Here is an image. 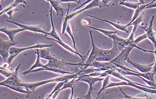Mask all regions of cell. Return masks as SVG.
<instances>
[{
	"label": "cell",
	"instance_id": "8",
	"mask_svg": "<svg viewBox=\"0 0 156 99\" xmlns=\"http://www.w3.org/2000/svg\"><path fill=\"white\" fill-rule=\"evenodd\" d=\"M89 32L90 33V36H91L92 49L89 57L86 61V63L85 64H83V66H84V68L83 70L86 69L88 67H89L92 63L95 62L97 58L100 55V53H101V48L97 47L94 43L92 31L90 30L89 31Z\"/></svg>",
	"mask_w": 156,
	"mask_h": 99
},
{
	"label": "cell",
	"instance_id": "7",
	"mask_svg": "<svg viewBox=\"0 0 156 99\" xmlns=\"http://www.w3.org/2000/svg\"><path fill=\"white\" fill-rule=\"evenodd\" d=\"M21 64L20 63L15 70V73L14 75L7 78L6 80L1 82L0 85L6 87L7 86H12L15 87H27L25 84V83L21 80L19 76V69Z\"/></svg>",
	"mask_w": 156,
	"mask_h": 99
},
{
	"label": "cell",
	"instance_id": "40",
	"mask_svg": "<svg viewBox=\"0 0 156 99\" xmlns=\"http://www.w3.org/2000/svg\"><path fill=\"white\" fill-rule=\"evenodd\" d=\"M59 2H76L78 4H79L80 2H81V1H75V0H73V1H71V0H62V1H58Z\"/></svg>",
	"mask_w": 156,
	"mask_h": 99
},
{
	"label": "cell",
	"instance_id": "41",
	"mask_svg": "<svg viewBox=\"0 0 156 99\" xmlns=\"http://www.w3.org/2000/svg\"><path fill=\"white\" fill-rule=\"evenodd\" d=\"M10 64H9V63L8 62H5L3 63V65H2L1 66V67L2 68H4V69H8V68H9V67L10 66Z\"/></svg>",
	"mask_w": 156,
	"mask_h": 99
},
{
	"label": "cell",
	"instance_id": "2",
	"mask_svg": "<svg viewBox=\"0 0 156 99\" xmlns=\"http://www.w3.org/2000/svg\"><path fill=\"white\" fill-rule=\"evenodd\" d=\"M79 73L77 74H69V75H64V76H60L54 78L50 79L47 80H42L41 82H35V83H25L26 86L27 87V89L31 91L32 92H34L36 88H38L39 87L46 84L49 83H54V82H64V81H68L73 79L77 78L79 76Z\"/></svg>",
	"mask_w": 156,
	"mask_h": 99
},
{
	"label": "cell",
	"instance_id": "42",
	"mask_svg": "<svg viewBox=\"0 0 156 99\" xmlns=\"http://www.w3.org/2000/svg\"><path fill=\"white\" fill-rule=\"evenodd\" d=\"M72 91L69 99H74V87L71 88Z\"/></svg>",
	"mask_w": 156,
	"mask_h": 99
},
{
	"label": "cell",
	"instance_id": "35",
	"mask_svg": "<svg viewBox=\"0 0 156 99\" xmlns=\"http://www.w3.org/2000/svg\"><path fill=\"white\" fill-rule=\"evenodd\" d=\"M93 86H89V88L87 94L83 95V98L84 99H92V93L93 91Z\"/></svg>",
	"mask_w": 156,
	"mask_h": 99
},
{
	"label": "cell",
	"instance_id": "26",
	"mask_svg": "<svg viewBox=\"0 0 156 99\" xmlns=\"http://www.w3.org/2000/svg\"><path fill=\"white\" fill-rule=\"evenodd\" d=\"M144 3V1L143 0H140L139 2H128L126 1H121L119 2V4L136 10L139 8L140 5H142Z\"/></svg>",
	"mask_w": 156,
	"mask_h": 99
},
{
	"label": "cell",
	"instance_id": "22",
	"mask_svg": "<svg viewBox=\"0 0 156 99\" xmlns=\"http://www.w3.org/2000/svg\"><path fill=\"white\" fill-rule=\"evenodd\" d=\"M50 20H51V26H52V30L51 31L48 33V36L51 37L53 39L58 41H62V39L60 37V35H58L55 28L54 26V22H53V17H52V7L51 6V9L50 11Z\"/></svg>",
	"mask_w": 156,
	"mask_h": 99
},
{
	"label": "cell",
	"instance_id": "32",
	"mask_svg": "<svg viewBox=\"0 0 156 99\" xmlns=\"http://www.w3.org/2000/svg\"><path fill=\"white\" fill-rule=\"evenodd\" d=\"M66 31L67 33V34H69L70 35V37L72 40L73 42V47H74V49L76 50L77 52H78V50H77V48L76 47V43H75V40H74V36H73V33L72 31L70 25V24L68 23V25H67V28L66 29Z\"/></svg>",
	"mask_w": 156,
	"mask_h": 99
},
{
	"label": "cell",
	"instance_id": "14",
	"mask_svg": "<svg viewBox=\"0 0 156 99\" xmlns=\"http://www.w3.org/2000/svg\"><path fill=\"white\" fill-rule=\"evenodd\" d=\"M89 67H93L101 69L102 71H107L110 69H115L116 66L111 62H103L95 61L90 65Z\"/></svg>",
	"mask_w": 156,
	"mask_h": 99
},
{
	"label": "cell",
	"instance_id": "19",
	"mask_svg": "<svg viewBox=\"0 0 156 99\" xmlns=\"http://www.w3.org/2000/svg\"><path fill=\"white\" fill-rule=\"evenodd\" d=\"M78 77L79 78L80 81L87 83L89 86H93L97 82H100L104 80L103 78H100L99 77H93L89 76L87 75L79 76Z\"/></svg>",
	"mask_w": 156,
	"mask_h": 99
},
{
	"label": "cell",
	"instance_id": "13",
	"mask_svg": "<svg viewBox=\"0 0 156 99\" xmlns=\"http://www.w3.org/2000/svg\"><path fill=\"white\" fill-rule=\"evenodd\" d=\"M23 31H25V30L22 29V28L12 29L9 28L8 27H4L0 29V31L7 34L10 40L13 42L15 41L14 38H15L16 34H17Z\"/></svg>",
	"mask_w": 156,
	"mask_h": 99
},
{
	"label": "cell",
	"instance_id": "6",
	"mask_svg": "<svg viewBox=\"0 0 156 99\" xmlns=\"http://www.w3.org/2000/svg\"><path fill=\"white\" fill-rule=\"evenodd\" d=\"M134 48L142 50L144 52H145V49L140 48L137 46H136L134 45L129 46L126 47L124 48L120 52L119 55L116 57L115 59L111 61V62L113 64L116 63V64L125 66V64L128 63V62L130 60L129 57V54Z\"/></svg>",
	"mask_w": 156,
	"mask_h": 99
},
{
	"label": "cell",
	"instance_id": "16",
	"mask_svg": "<svg viewBox=\"0 0 156 99\" xmlns=\"http://www.w3.org/2000/svg\"><path fill=\"white\" fill-rule=\"evenodd\" d=\"M154 20V16H151V19L149 25L147 29L145 30L146 34L148 38L153 43L154 46H156V33L153 30V23Z\"/></svg>",
	"mask_w": 156,
	"mask_h": 99
},
{
	"label": "cell",
	"instance_id": "27",
	"mask_svg": "<svg viewBox=\"0 0 156 99\" xmlns=\"http://www.w3.org/2000/svg\"><path fill=\"white\" fill-rule=\"evenodd\" d=\"M50 71L53 72L55 73H61L62 74H72L70 72H69L66 71L64 70L61 69H56V68H48V69H44V68H41V69H37L33 70L29 72L28 74L31 73H33V72H35L40 71Z\"/></svg>",
	"mask_w": 156,
	"mask_h": 99
},
{
	"label": "cell",
	"instance_id": "38",
	"mask_svg": "<svg viewBox=\"0 0 156 99\" xmlns=\"http://www.w3.org/2000/svg\"><path fill=\"white\" fill-rule=\"evenodd\" d=\"M89 21H91L90 19H88V18H84L82 20V23L84 26H87L90 24L91 22H89Z\"/></svg>",
	"mask_w": 156,
	"mask_h": 99
},
{
	"label": "cell",
	"instance_id": "29",
	"mask_svg": "<svg viewBox=\"0 0 156 99\" xmlns=\"http://www.w3.org/2000/svg\"><path fill=\"white\" fill-rule=\"evenodd\" d=\"M86 27H87L90 29H94V30H96L100 32L101 33L105 35H106L107 37H109L110 35H112V34H116L118 33V31H112L109 30H103V29H98V28H94L93 27L89 26H85Z\"/></svg>",
	"mask_w": 156,
	"mask_h": 99
},
{
	"label": "cell",
	"instance_id": "10",
	"mask_svg": "<svg viewBox=\"0 0 156 99\" xmlns=\"http://www.w3.org/2000/svg\"><path fill=\"white\" fill-rule=\"evenodd\" d=\"M7 22L14 24L19 27L20 28L24 29L25 30H29L30 31L34 32V33H39L43 34L45 35H48V32L46 31L43 30V27L41 25H27L23 24L20 23H17V22H12V21L6 20Z\"/></svg>",
	"mask_w": 156,
	"mask_h": 99
},
{
	"label": "cell",
	"instance_id": "25",
	"mask_svg": "<svg viewBox=\"0 0 156 99\" xmlns=\"http://www.w3.org/2000/svg\"><path fill=\"white\" fill-rule=\"evenodd\" d=\"M21 3H24L25 4H27L26 2L24 0H15L14 2L12 4L9 5V6L6 7V8L3 9L1 11V13H0V15L2 16V15H3V14H5V13H7V12H9L10 10L15 9V8L18 5H19V4H21Z\"/></svg>",
	"mask_w": 156,
	"mask_h": 99
},
{
	"label": "cell",
	"instance_id": "24",
	"mask_svg": "<svg viewBox=\"0 0 156 99\" xmlns=\"http://www.w3.org/2000/svg\"><path fill=\"white\" fill-rule=\"evenodd\" d=\"M151 2H150V3H148V4H145V5L142 4V5H140L139 8L136 9L134 13L133 16V18H132V20L130 21V23L127 25V26L128 27L131 24H132L133 22H134L138 18H139V16H140L141 13H142V11H143L144 9L146 7L149 6L151 3Z\"/></svg>",
	"mask_w": 156,
	"mask_h": 99
},
{
	"label": "cell",
	"instance_id": "31",
	"mask_svg": "<svg viewBox=\"0 0 156 99\" xmlns=\"http://www.w3.org/2000/svg\"><path fill=\"white\" fill-rule=\"evenodd\" d=\"M0 72H1V74L7 77V78L14 75L15 73V70L14 71H11L8 69H4L2 67L0 68Z\"/></svg>",
	"mask_w": 156,
	"mask_h": 99
},
{
	"label": "cell",
	"instance_id": "4",
	"mask_svg": "<svg viewBox=\"0 0 156 99\" xmlns=\"http://www.w3.org/2000/svg\"><path fill=\"white\" fill-rule=\"evenodd\" d=\"M110 1V0H106V1H105V0H94V1H92V2L89 4H88L83 9H80L79 10L73 11V12H71L70 13H69L70 6L68 5V10H67V14L66 16L65 17L69 21V20L73 19V18L75 17L77 15H79V14H80V13L83 12L85 10L96 7L102 8L104 6H106L107 4L109 3V2Z\"/></svg>",
	"mask_w": 156,
	"mask_h": 99
},
{
	"label": "cell",
	"instance_id": "15",
	"mask_svg": "<svg viewBox=\"0 0 156 99\" xmlns=\"http://www.w3.org/2000/svg\"><path fill=\"white\" fill-rule=\"evenodd\" d=\"M128 63L131 64L133 67L140 71L142 73H147L151 72L152 67L154 65L155 62L152 63L149 65H143V64H139L136 63L134 62L131 60H129Z\"/></svg>",
	"mask_w": 156,
	"mask_h": 99
},
{
	"label": "cell",
	"instance_id": "11",
	"mask_svg": "<svg viewBox=\"0 0 156 99\" xmlns=\"http://www.w3.org/2000/svg\"><path fill=\"white\" fill-rule=\"evenodd\" d=\"M115 69L118 71L120 74H122V75H130V76H136L140 78L142 77L143 78L146 79L147 80L151 81V82H155L154 81V74L152 72H149L147 73H141L140 72H136V73H133L132 72L128 71H125L119 68L116 67Z\"/></svg>",
	"mask_w": 156,
	"mask_h": 99
},
{
	"label": "cell",
	"instance_id": "28",
	"mask_svg": "<svg viewBox=\"0 0 156 99\" xmlns=\"http://www.w3.org/2000/svg\"><path fill=\"white\" fill-rule=\"evenodd\" d=\"M52 40H53L54 41H55V42H57L58 44H60V45L62 46L64 48H65L66 50H68V51H69L70 52H72V53H73V54H75L76 55H78V56H79L80 58L82 59L83 62L85 61V59H84V57L83 56H82V55H81L80 54L79 52H77L75 49H73L72 48L70 47L68 45L66 44L65 42H64L63 41H58L54 39H52Z\"/></svg>",
	"mask_w": 156,
	"mask_h": 99
},
{
	"label": "cell",
	"instance_id": "43",
	"mask_svg": "<svg viewBox=\"0 0 156 99\" xmlns=\"http://www.w3.org/2000/svg\"><path fill=\"white\" fill-rule=\"evenodd\" d=\"M45 99H50V98L48 97V96H47L46 97V98H45Z\"/></svg>",
	"mask_w": 156,
	"mask_h": 99
},
{
	"label": "cell",
	"instance_id": "9",
	"mask_svg": "<svg viewBox=\"0 0 156 99\" xmlns=\"http://www.w3.org/2000/svg\"><path fill=\"white\" fill-rule=\"evenodd\" d=\"M17 44L16 41L9 40L5 41L1 38L0 40V55L3 58L4 61H7L9 56V50L11 48Z\"/></svg>",
	"mask_w": 156,
	"mask_h": 99
},
{
	"label": "cell",
	"instance_id": "30",
	"mask_svg": "<svg viewBox=\"0 0 156 99\" xmlns=\"http://www.w3.org/2000/svg\"><path fill=\"white\" fill-rule=\"evenodd\" d=\"M111 76V75H108V76L105 77V78L104 80L101 88V90H100L99 91V92H98L97 97L96 98V99H98L99 98L101 93L106 88V87L107 86V85H108L109 84V83H110V79Z\"/></svg>",
	"mask_w": 156,
	"mask_h": 99
},
{
	"label": "cell",
	"instance_id": "23",
	"mask_svg": "<svg viewBox=\"0 0 156 99\" xmlns=\"http://www.w3.org/2000/svg\"><path fill=\"white\" fill-rule=\"evenodd\" d=\"M39 54L40 58L46 59L48 61H58L57 58L53 57L49 53V50L45 48L39 49Z\"/></svg>",
	"mask_w": 156,
	"mask_h": 99
},
{
	"label": "cell",
	"instance_id": "36",
	"mask_svg": "<svg viewBox=\"0 0 156 99\" xmlns=\"http://www.w3.org/2000/svg\"><path fill=\"white\" fill-rule=\"evenodd\" d=\"M155 48V51H150V50H146L145 52H150V53H154L155 54V56H156V62L154 63V65L152 67V70H151V72L153 73L154 75L156 74V46H154Z\"/></svg>",
	"mask_w": 156,
	"mask_h": 99
},
{
	"label": "cell",
	"instance_id": "20",
	"mask_svg": "<svg viewBox=\"0 0 156 99\" xmlns=\"http://www.w3.org/2000/svg\"><path fill=\"white\" fill-rule=\"evenodd\" d=\"M87 16H88L94 18H95V19L100 20V21L106 22V23H109L110 24L113 26L114 27H115V28H116V29H119V30H120L125 32L126 33H128V30H127V27H128V26H127V25H124L121 24L111 22V21H108V20H105V19H101V18L98 17L91 16V15H87Z\"/></svg>",
	"mask_w": 156,
	"mask_h": 99
},
{
	"label": "cell",
	"instance_id": "17",
	"mask_svg": "<svg viewBox=\"0 0 156 99\" xmlns=\"http://www.w3.org/2000/svg\"><path fill=\"white\" fill-rule=\"evenodd\" d=\"M47 2H50L52 7L54 8L55 10L56 15L57 16H62L64 15L67 12L68 9H65L61 6L60 2L58 1H54V0H50V1H47Z\"/></svg>",
	"mask_w": 156,
	"mask_h": 99
},
{
	"label": "cell",
	"instance_id": "1",
	"mask_svg": "<svg viewBox=\"0 0 156 99\" xmlns=\"http://www.w3.org/2000/svg\"><path fill=\"white\" fill-rule=\"evenodd\" d=\"M105 72L108 76L111 75V76H113L115 77L118 78L119 79L125 81V82H119V83H112V82L110 83L106 87L105 89L112 87L119 86H129L135 87L137 89H139L140 90L148 93L152 94H156V88L133 82L132 80L125 77L123 75L120 74L118 71H117L114 69L105 71Z\"/></svg>",
	"mask_w": 156,
	"mask_h": 99
},
{
	"label": "cell",
	"instance_id": "12",
	"mask_svg": "<svg viewBox=\"0 0 156 99\" xmlns=\"http://www.w3.org/2000/svg\"><path fill=\"white\" fill-rule=\"evenodd\" d=\"M111 39L112 42L116 44L117 46L123 49L126 47L130 45H134L133 44H131L128 39H124L123 38L118 37L116 34H112L110 35L109 37ZM135 46V45H134Z\"/></svg>",
	"mask_w": 156,
	"mask_h": 99
},
{
	"label": "cell",
	"instance_id": "39",
	"mask_svg": "<svg viewBox=\"0 0 156 99\" xmlns=\"http://www.w3.org/2000/svg\"><path fill=\"white\" fill-rule=\"evenodd\" d=\"M155 1H151V3L149 6L146 7L145 9H151V8H156V2H155Z\"/></svg>",
	"mask_w": 156,
	"mask_h": 99
},
{
	"label": "cell",
	"instance_id": "5",
	"mask_svg": "<svg viewBox=\"0 0 156 99\" xmlns=\"http://www.w3.org/2000/svg\"><path fill=\"white\" fill-rule=\"evenodd\" d=\"M123 49L113 43L112 48L108 50L101 49L100 55L97 58L98 62H110L119 55Z\"/></svg>",
	"mask_w": 156,
	"mask_h": 99
},
{
	"label": "cell",
	"instance_id": "18",
	"mask_svg": "<svg viewBox=\"0 0 156 99\" xmlns=\"http://www.w3.org/2000/svg\"><path fill=\"white\" fill-rule=\"evenodd\" d=\"M36 53H37V58H36V61L34 64L27 71L23 72L22 73V74L23 75H26L28 74L29 72L31 71L34 70V69L37 68H44V69H48V67L46 66V64H44L42 63L41 61L40 56V54H39V49H35Z\"/></svg>",
	"mask_w": 156,
	"mask_h": 99
},
{
	"label": "cell",
	"instance_id": "37",
	"mask_svg": "<svg viewBox=\"0 0 156 99\" xmlns=\"http://www.w3.org/2000/svg\"><path fill=\"white\" fill-rule=\"evenodd\" d=\"M18 9H12V10H10L9 12H7L6 14H7L8 16H9L10 19H11L12 17L13 16H14L15 13H16V12L18 11Z\"/></svg>",
	"mask_w": 156,
	"mask_h": 99
},
{
	"label": "cell",
	"instance_id": "34",
	"mask_svg": "<svg viewBox=\"0 0 156 99\" xmlns=\"http://www.w3.org/2000/svg\"><path fill=\"white\" fill-rule=\"evenodd\" d=\"M147 38V36L146 33L144 34H142V35L139 36L138 37L136 38L135 40L134 41L133 44L134 45L136 46V44H138L139 42L142 41L144 40L145 39Z\"/></svg>",
	"mask_w": 156,
	"mask_h": 99
},
{
	"label": "cell",
	"instance_id": "21",
	"mask_svg": "<svg viewBox=\"0 0 156 99\" xmlns=\"http://www.w3.org/2000/svg\"><path fill=\"white\" fill-rule=\"evenodd\" d=\"M143 19V16L141 15L140 16H139V18H138L134 22H133L132 24L130 25H134L133 29V30H132V33H131V34L130 35V37L128 38V40L130 43L131 44H133L134 41V35L135 34L136 32V30L138 29V27L139 26V24L141 22H142V20Z\"/></svg>",
	"mask_w": 156,
	"mask_h": 99
},
{
	"label": "cell",
	"instance_id": "3",
	"mask_svg": "<svg viewBox=\"0 0 156 99\" xmlns=\"http://www.w3.org/2000/svg\"><path fill=\"white\" fill-rule=\"evenodd\" d=\"M53 46L52 44H42V43H37L34 45L31 46L27 47L25 48L12 47L9 50V56L7 59L6 62H8L10 65L11 63L14 61L19 54L22 52L30 49H41L45 48L51 47Z\"/></svg>",
	"mask_w": 156,
	"mask_h": 99
},
{
	"label": "cell",
	"instance_id": "33",
	"mask_svg": "<svg viewBox=\"0 0 156 99\" xmlns=\"http://www.w3.org/2000/svg\"><path fill=\"white\" fill-rule=\"evenodd\" d=\"M119 89H120V91L121 92L122 94H123V96H124V98L118 99H153L152 98H151V97H149V98H141V97H134V96H130V95H127V94L125 93L122 90L121 87H119Z\"/></svg>",
	"mask_w": 156,
	"mask_h": 99
}]
</instances>
